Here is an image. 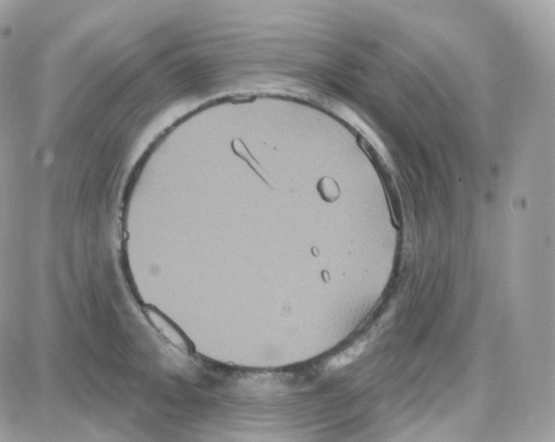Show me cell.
<instances>
[{
	"mask_svg": "<svg viewBox=\"0 0 555 442\" xmlns=\"http://www.w3.org/2000/svg\"><path fill=\"white\" fill-rule=\"evenodd\" d=\"M318 192L325 201L334 202L340 196V189L334 179L331 178H322L318 183Z\"/></svg>",
	"mask_w": 555,
	"mask_h": 442,
	"instance_id": "obj_2",
	"label": "cell"
},
{
	"mask_svg": "<svg viewBox=\"0 0 555 442\" xmlns=\"http://www.w3.org/2000/svg\"><path fill=\"white\" fill-rule=\"evenodd\" d=\"M146 313L152 326L166 341L177 350L190 353L192 348L189 339L174 324L153 309H148Z\"/></svg>",
	"mask_w": 555,
	"mask_h": 442,
	"instance_id": "obj_1",
	"label": "cell"
}]
</instances>
